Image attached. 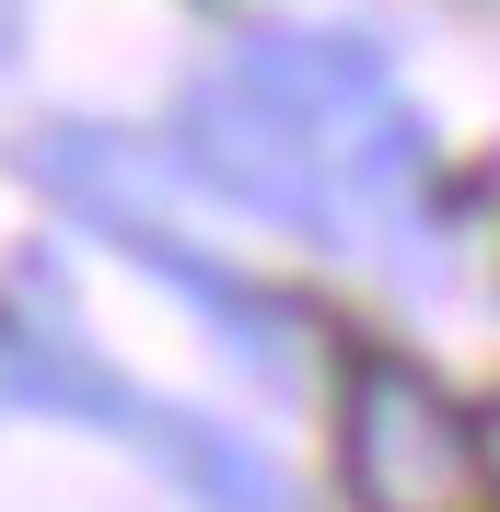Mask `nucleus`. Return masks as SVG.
<instances>
[{"instance_id":"obj_1","label":"nucleus","mask_w":500,"mask_h":512,"mask_svg":"<svg viewBox=\"0 0 500 512\" xmlns=\"http://www.w3.org/2000/svg\"><path fill=\"white\" fill-rule=\"evenodd\" d=\"M233 70H245L256 94L314 140V163H326L349 233H361V222H407V210H419V175H431L419 117L396 105V82H384L349 35H245V59H233Z\"/></svg>"},{"instance_id":"obj_2","label":"nucleus","mask_w":500,"mask_h":512,"mask_svg":"<svg viewBox=\"0 0 500 512\" xmlns=\"http://www.w3.org/2000/svg\"><path fill=\"white\" fill-rule=\"evenodd\" d=\"M338 478L361 512H489V443L419 361L361 350L338 373Z\"/></svg>"},{"instance_id":"obj_3","label":"nucleus","mask_w":500,"mask_h":512,"mask_svg":"<svg viewBox=\"0 0 500 512\" xmlns=\"http://www.w3.org/2000/svg\"><path fill=\"white\" fill-rule=\"evenodd\" d=\"M187 175H210L221 198H245V210L314 233V245H349V210H338V187H326L314 140L256 94L245 70H210L187 94Z\"/></svg>"},{"instance_id":"obj_4","label":"nucleus","mask_w":500,"mask_h":512,"mask_svg":"<svg viewBox=\"0 0 500 512\" xmlns=\"http://www.w3.org/2000/svg\"><path fill=\"white\" fill-rule=\"evenodd\" d=\"M128 443H152L175 478L198 489V512H291V489L256 466L245 443H221L210 419H175V408H152V396H128V419H117Z\"/></svg>"}]
</instances>
